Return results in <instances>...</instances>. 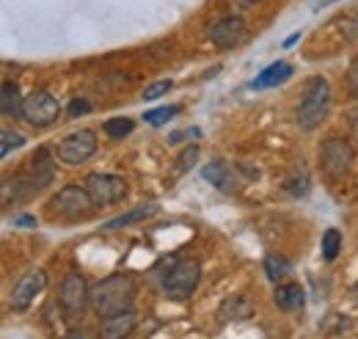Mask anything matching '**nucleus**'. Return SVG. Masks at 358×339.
I'll return each mask as SVG.
<instances>
[{"instance_id": "obj_6", "label": "nucleus", "mask_w": 358, "mask_h": 339, "mask_svg": "<svg viewBox=\"0 0 358 339\" xmlns=\"http://www.w3.org/2000/svg\"><path fill=\"white\" fill-rule=\"evenodd\" d=\"M353 160H356V152L345 138H328L320 149V169L328 177H345L353 169Z\"/></svg>"}, {"instance_id": "obj_12", "label": "nucleus", "mask_w": 358, "mask_h": 339, "mask_svg": "<svg viewBox=\"0 0 358 339\" xmlns=\"http://www.w3.org/2000/svg\"><path fill=\"white\" fill-rule=\"evenodd\" d=\"M52 177H55V163H52V158H50V149H47V146H39L36 155L31 158V163H28V182H31L36 191H42V188H47V185L52 182Z\"/></svg>"}, {"instance_id": "obj_5", "label": "nucleus", "mask_w": 358, "mask_h": 339, "mask_svg": "<svg viewBox=\"0 0 358 339\" xmlns=\"http://www.w3.org/2000/svg\"><path fill=\"white\" fill-rule=\"evenodd\" d=\"M91 210H94V199H91L89 188H80V185L61 188L50 202V215L64 218V221L86 218V215H91Z\"/></svg>"}, {"instance_id": "obj_10", "label": "nucleus", "mask_w": 358, "mask_h": 339, "mask_svg": "<svg viewBox=\"0 0 358 339\" xmlns=\"http://www.w3.org/2000/svg\"><path fill=\"white\" fill-rule=\"evenodd\" d=\"M45 287H47L45 270H42V268L28 270V273L14 284V290H11V309H14V312H25Z\"/></svg>"}, {"instance_id": "obj_7", "label": "nucleus", "mask_w": 358, "mask_h": 339, "mask_svg": "<svg viewBox=\"0 0 358 339\" xmlns=\"http://www.w3.org/2000/svg\"><path fill=\"white\" fill-rule=\"evenodd\" d=\"M61 113V105L58 99L50 94V91H34L31 97H25V105H22V119L34 127H50Z\"/></svg>"}, {"instance_id": "obj_27", "label": "nucleus", "mask_w": 358, "mask_h": 339, "mask_svg": "<svg viewBox=\"0 0 358 339\" xmlns=\"http://www.w3.org/2000/svg\"><path fill=\"white\" fill-rule=\"evenodd\" d=\"M66 111H69V116H72V119H78V116H86V113L91 111V102H89V99H72Z\"/></svg>"}, {"instance_id": "obj_3", "label": "nucleus", "mask_w": 358, "mask_h": 339, "mask_svg": "<svg viewBox=\"0 0 358 339\" xmlns=\"http://www.w3.org/2000/svg\"><path fill=\"white\" fill-rule=\"evenodd\" d=\"M201 282V265L196 259H182L177 265H171L163 276V293L171 300H187L196 293Z\"/></svg>"}, {"instance_id": "obj_33", "label": "nucleus", "mask_w": 358, "mask_h": 339, "mask_svg": "<svg viewBox=\"0 0 358 339\" xmlns=\"http://www.w3.org/2000/svg\"><path fill=\"white\" fill-rule=\"evenodd\" d=\"M20 223H22V226H36V221H34V218H28V215H25V218H20Z\"/></svg>"}, {"instance_id": "obj_26", "label": "nucleus", "mask_w": 358, "mask_h": 339, "mask_svg": "<svg viewBox=\"0 0 358 339\" xmlns=\"http://www.w3.org/2000/svg\"><path fill=\"white\" fill-rule=\"evenodd\" d=\"M166 91H171V81H160V83H152L146 91H143V99L146 102H152V99H157V97H163Z\"/></svg>"}, {"instance_id": "obj_9", "label": "nucleus", "mask_w": 358, "mask_h": 339, "mask_svg": "<svg viewBox=\"0 0 358 339\" xmlns=\"http://www.w3.org/2000/svg\"><path fill=\"white\" fill-rule=\"evenodd\" d=\"M89 193L96 207H108V205H116L127 196V182L116 174H91Z\"/></svg>"}, {"instance_id": "obj_11", "label": "nucleus", "mask_w": 358, "mask_h": 339, "mask_svg": "<svg viewBox=\"0 0 358 339\" xmlns=\"http://www.w3.org/2000/svg\"><path fill=\"white\" fill-rule=\"evenodd\" d=\"M210 39H213V44H218V47H224V50H231V47H237V44H243L248 39L245 22H243L240 17H226V20L215 22V25L210 28Z\"/></svg>"}, {"instance_id": "obj_14", "label": "nucleus", "mask_w": 358, "mask_h": 339, "mask_svg": "<svg viewBox=\"0 0 358 339\" xmlns=\"http://www.w3.org/2000/svg\"><path fill=\"white\" fill-rule=\"evenodd\" d=\"M135 312H124V314H116V317H108L102 320V331H99V339H127L135 331Z\"/></svg>"}, {"instance_id": "obj_24", "label": "nucleus", "mask_w": 358, "mask_h": 339, "mask_svg": "<svg viewBox=\"0 0 358 339\" xmlns=\"http://www.w3.org/2000/svg\"><path fill=\"white\" fill-rule=\"evenodd\" d=\"M0 144H3V146H0V155L8 158L14 149H20V146L25 144V135H20V132H14V130H3V132H0Z\"/></svg>"}, {"instance_id": "obj_8", "label": "nucleus", "mask_w": 358, "mask_h": 339, "mask_svg": "<svg viewBox=\"0 0 358 339\" xmlns=\"http://www.w3.org/2000/svg\"><path fill=\"white\" fill-rule=\"evenodd\" d=\"M94 152H96V135H94L91 130L72 132V135H66V138L58 144V160L66 163V166H80V163H86Z\"/></svg>"}, {"instance_id": "obj_30", "label": "nucleus", "mask_w": 358, "mask_h": 339, "mask_svg": "<svg viewBox=\"0 0 358 339\" xmlns=\"http://www.w3.org/2000/svg\"><path fill=\"white\" fill-rule=\"evenodd\" d=\"M64 339H89V334H86L83 328H72V331H66V337Z\"/></svg>"}, {"instance_id": "obj_31", "label": "nucleus", "mask_w": 358, "mask_h": 339, "mask_svg": "<svg viewBox=\"0 0 358 339\" xmlns=\"http://www.w3.org/2000/svg\"><path fill=\"white\" fill-rule=\"evenodd\" d=\"M350 130L358 135V108H356V111H350Z\"/></svg>"}, {"instance_id": "obj_4", "label": "nucleus", "mask_w": 358, "mask_h": 339, "mask_svg": "<svg viewBox=\"0 0 358 339\" xmlns=\"http://www.w3.org/2000/svg\"><path fill=\"white\" fill-rule=\"evenodd\" d=\"M89 300H91L89 282L78 270L66 273L64 282H61V290H58V306L64 312V320H69V323L80 320L83 312H86V306H89Z\"/></svg>"}, {"instance_id": "obj_29", "label": "nucleus", "mask_w": 358, "mask_h": 339, "mask_svg": "<svg viewBox=\"0 0 358 339\" xmlns=\"http://www.w3.org/2000/svg\"><path fill=\"white\" fill-rule=\"evenodd\" d=\"M348 85H350V91H353V97L358 99V64L350 69V75H348Z\"/></svg>"}, {"instance_id": "obj_25", "label": "nucleus", "mask_w": 358, "mask_h": 339, "mask_svg": "<svg viewBox=\"0 0 358 339\" xmlns=\"http://www.w3.org/2000/svg\"><path fill=\"white\" fill-rule=\"evenodd\" d=\"M287 191L292 193V196H306L309 193V174H295V177H289L287 179Z\"/></svg>"}, {"instance_id": "obj_2", "label": "nucleus", "mask_w": 358, "mask_h": 339, "mask_svg": "<svg viewBox=\"0 0 358 339\" xmlns=\"http://www.w3.org/2000/svg\"><path fill=\"white\" fill-rule=\"evenodd\" d=\"M328 108H331V85L325 78H312L306 83V94L298 108V125L303 130H314L328 116Z\"/></svg>"}, {"instance_id": "obj_23", "label": "nucleus", "mask_w": 358, "mask_h": 339, "mask_svg": "<svg viewBox=\"0 0 358 339\" xmlns=\"http://www.w3.org/2000/svg\"><path fill=\"white\" fill-rule=\"evenodd\" d=\"M177 113H179V105H166V108L146 111V113H143V122H146V125H152V127H160V125H166L169 119H174Z\"/></svg>"}, {"instance_id": "obj_32", "label": "nucleus", "mask_w": 358, "mask_h": 339, "mask_svg": "<svg viewBox=\"0 0 358 339\" xmlns=\"http://www.w3.org/2000/svg\"><path fill=\"white\" fill-rule=\"evenodd\" d=\"M196 135H199V130H193V132H190V138H196ZM182 138H185V132H174V135H171V141H174V144L182 141Z\"/></svg>"}, {"instance_id": "obj_35", "label": "nucleus", "mask_w": 358, "mask_h": 339, "mask_svg": "<svg viewBox=\"0 0 358 339\" xmlns=\"http://www.w3.org/2000/svg\"><path fill=\"white\" fill-rule=\"evenodd\" d=\"M251 3H259V0H251Z\"/></svg>"}, {"instance_id": "obj_13", "label": "nucleus", "mask_w": 358, "mask_h": 339, "mask_svg": "<svg viewBox=\"0 0 358 339\" xmlns=\"http://www.w3.org/2000/svg\"><path fill=\"white\" fill-rule=\"evenodd\" d=\"M254 314V303L245 296H229L218 306V320L221 323H240V320H248Z\"/></svg>"}, {"instance_id": "obj_1", "label": "nucleus", "mask_w": 358, "mask_h": 339, "mask_svg": "<svg viewBox=\"0 0 358 339\" xmlns=\"http://www.w3.org/2000/svg\"><path fill=\"white\" fill-rule=\"evenodd\" d=\"M135 303V282L127 273H113L108 279H102L94 290H91V306L99 314V320L116 317L130 312Z\"/></svg>"}, {"instance_id": "obj_18", "label": "nucleus", "mask_w": 358, "mask_h": 339, "mask_svg": "<svg viewBox=\"0 0 358 339\" xmlns=\"http://www.w3.org/2000/svg\"><path fill=\"white\" fill-rule=\"evenodd\" d=\"M160 210L155 202H149V205H141V207H133L130 212H122V215H116V218H110L108 223H105V229H124V226H133L138 221H146V218H152L155 212Z\"/></svg>"}, {"instance_id": "obj_19", "label": "nucleus", "mask_w": 358, "mask_h": 339, "mask_svg": "<svg viewBox=\"0 0 358 339\" xmlns=\"http://www.w3.org/2000/svg\"><path fill=\"white\" fill-rule=\"evenodd\" d=\"M22 105H25V99L20 97V88L14 83L3 85V91H0V111H3V116L6 119H20L22 116Z\"/></svg>"}, {"instance_id": "obj_20", "label": "nucleus", "mask_w": 358, "mask_h": 339, "mask_svg": "<svg viewBox=\"0 0 358 339\" xmlns=\"http://www.w3.org/2000/svg\"><path fill=\"white\" fill-rule=\"evenodd\" d=\"M265 273H268V279L273 284H278V282H284V279L292 273V265H289L284 256L268 254L265 256Z\"/></svg>"}, {"instance_id": "obj_28", "label": "nucleus", "mask_w": 358, "mask_h": 339, "mask_svg": "<svg viewBox=\"0 0 358 339\" xmlns=\"http://www.w3.org/2000/svg\"><path fill=\"white\" fill-rule=\"evenodd\" d=\"M182 160H179V171H187L193 163H196V158H199V149L196 146H190V149H185L182 155H179Z\"/></svg>"}, {"instance_id": "obj_34", "label": "nucleus", "mask_w": 358, "mask_h": 339, "mask_svg": "<svg viewBox=\"0 0 358 339\" xmlns=\"http://www.w3.org/2000/svg\"><path fill=\"white\" fill-rule=\"evenodd\" d=\"M298 39H301V34H292V36H289V39H287V42H284V47H292V44L298 42Z\"/></svg>"}, {"instance_id": "obj_22", "label": "nucleus", "mask_w": 358, "mask_h": 339, "mask_svg": "<svg viewBox=\"0 0 358 339\" xmlns=\"http://www.w3.org/2000/svg\"><path fill=\"white\" fill-rule=\"evenodd\" d=\"M102 130H105V135H110V138H127L135 130V122L133 119H124V116H116V119H108Z\"/></svg>"}, {"instance_id": "obj_21", "label": "nucleus", "mask_w": 358, "mask_h": 339, "mask_svg": "<svg viewBox=\"0 0 358 339\" xmlns=\"http://www.w3.org/2000/svg\"><path fill=\"white\" fill-rule=\"evenodd\" d=\"M339 249H342V235L336 229H328L322 235V259L325 262H334L339 256Z\"/></svg>"}, {"instance_id": "obj_15", "label": "nucleus", "mask_w": 358, "mask_h": 339, "mask_svg": "<svg viewBox=\"0 0 358 339\" xmlns=\"http://www.w3.org/2000/svg\"><path fill=\"white\" fill-rule=\"evenodd\" d=\"M201 177L213 185V188H218V191H224V193H234L237 191V177H234V171L226 166L224 160H215V163H210V166H204L201 169Z\"/></svg>"}, {"instance_id": "obj_16", "label": "nucleus", "mask_w": 358, "mask_h": 339, "mask_svg": "<svg viewBox=\"0 0 358 339\" xmlns=\"http://www.w3.org/2000/svg\"><path fill=\"white\" fill-rule=\"evenodd\" d=\"M292 78V67L287 61H278V64H270L268 69H262L254 81V88H273V85L287 83Z\"/></svg>"}, {"instance_id": "obj_17", "label": "nucleus", "mask_w": 358, "mask_h": 339, "mask_svg": "<svg viewBox=\"0 0 358 339\" xmlns=\"http://www.w3.org/2000/svg\"><path fill=\"white\" fill-rule=\"evenodd\" d=\"M275 303L284 312H301L303 303H306V293H303L301 284H284V287L275 290Z\"/></svg>"}]
</instances>
